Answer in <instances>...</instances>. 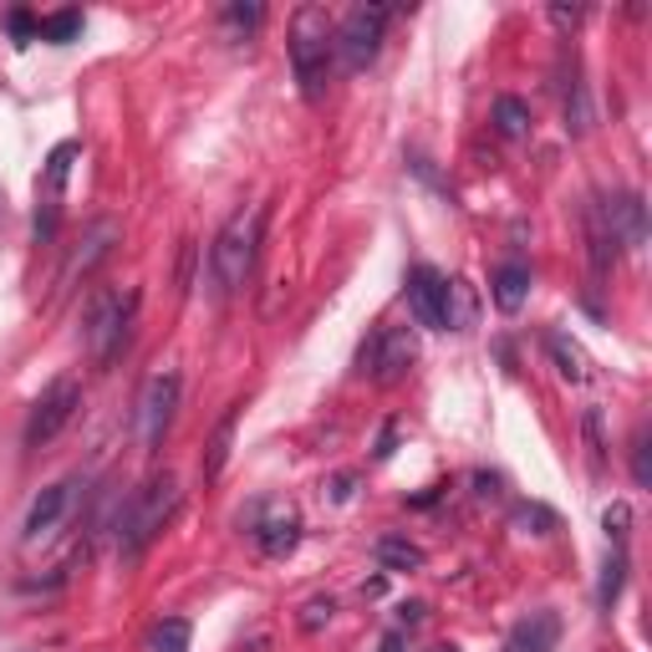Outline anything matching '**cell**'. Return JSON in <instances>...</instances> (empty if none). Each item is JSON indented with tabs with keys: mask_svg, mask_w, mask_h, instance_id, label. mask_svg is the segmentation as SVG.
<instances>
[{
	"mask_svg": "<svg viewBox=\"0 0 652 652\" xmlns=\"http://www.w3.org/2000/svg\"><path fill=\"white\" fill-rule=\"evenodd\" d=\"M332 56H336V26L321 6H301L291 15V72L301 82V97L321 103L332 87Z\"/></svg>",
	"mask_w": 652,
	"mask_h": 652,
	"instance_id": "cell-1",
	"label": "cell"
},
{
	"mask_svg": "<svg viewBox=\"0 0 652 652\" xmlns=\"http://www.w3.org/2000/svg\"><path fill=\"white\" fill-rule=\"evenodd\" d=\"M260 235H266V210H260V204L229 214V225L214 235L210 270H214V296H220V301L245 291V280H250V270H255V255H260Z\"/></svg>",
	"mask_w": 652,
	"mask_h": 652,
	"instance_id": "cell-2",
	"label": "cell"
},
{
	"mask_svg": "<svg viewBox=\"0 0 652 652\" xmlns=\"http://www.w3.org/2000/svg\"><path fill=\"white\" fill-rule=\"evenodd\" d=\"M179 510V480H173L169 469L153 474L143 490L133 494V505H128V520H122V535H118V551L122 560H138L148 551V541L169 525V515Z\"/></svg>",
	"mask_w": 652,
	"mask_h": 652,
	"instance_id": "cell-3",
	"label": "cell"
},
{
	"mask_svg": "<svg viewBox=\"0 0 652 652\" xmlns=\"http://www.w3.org/2000/svg\"><path fill=\"white\" fill-rule=\"evenodd\" d=\"M133 307L138 296L133 291H97L82 311V346L93 362H113L128 342V327H133Z\"/></svg>",
	"mask_w": 652,
	"mask_h": 652,
	"instance_id": "cell-4",
	"label": "cell"
},
{
	"mask_svg": "<svg viewBox=\"0 0 652 652\" xmlns=\"http://www.w3.org/2000/svg\"><path fill=\"white\" fill-rule=\"evenodd\" d=\"M387 6H352L346 21L336 26V52H342L346 72H367L383 52V31H387Z\"/></svg>",
	"mask_w": 652,
	"mask_h": 652,
	"instance_id": "cell-5",
	"label": "cell"
},
{
	"mask_svg": "<svg viewBox=\"0 0 652 652\" xmlns=\"http://www.w3.org/2000/svg\"><path fill=\"white\" fill-rule=\"evenodd\" d=\"M82 408V387L72 377H56V383L41 387V398L31 403L26 413V449H41V443H52L62 428L72 424V413Z\"/></svg>",
	"mask_w": 652,
	"mask_h": 652,
	"instance_id": "cell-6",
	"label": "cell"
},
{
	"mask_svg": "<svg viewBox=\"0 0 652 652\" xmlns=\"http://www.w3.org/2000/svg\"><path fill=\"white\" fill-rule=\"evenodd\" d=\"M408 307L418 317V327L428 332H453V286L434 266L408 270Z\"/></svg>",
	"mask_w": 652,
	"mask_h": 652,
	"instance_id": "cell-7",
	"label": "cell"
},
{
	"mask_svg": "<svg viewBox=\"0 0 652 652\" xmlns=\"http://www.w3.org/2000/svg\"><path fill=\"white\" fill-rule=\"evenodd\" d=\"M173 408H179V373H153L138 398V434H143V449H159L163 434L173 424Z\"/></svg>",
	"mask_w": 652,
	"mask_h": 652,
	"instance_id": "cell-8",
	"label": "cell"
},
{
	"mask_svg": "<svg viewBox=\"0 0 652 652\" xmlns=\"http://www.w3.org/2000/svg\"><path fill=\"white\" fill-rule=\"evenodd\" d=\"M77 474L72 480H56V484H46V490L31 500V510H26V525H21V541L26 546H36V541H46V535L62 525V515L72 510V494H77Z\"/></svg>",
	"mask_w": 652,
	"mask_h": 652,
	"instance_id": "cell-9",
	"label": "cell"
},
{
	"mask_svg": "<svg viewBox=\"0 0 652 652\" xmlns=\"http://www.w3.org/2000/svg\"><path fill=\"white\" fill-rule=\"evenodd\" d=\"M118 220H97L87 235H82V245H77V255L67 260V270H62V286H77L82 276H93L97 266H103L107 255H113V245H118Z\"/></svg>",
	"mask_w": 652,
	"mask_h": 652,
	"instance_id": "cell-10",
	"label": "cell"
},
{
	"mask_svg": "<svg viewBox=\"0 0 652 652\" xmlns=\"http://www.w3.org/2000/svg\"><path fill=\"white\" fill-rule=\"evenodd\" d=\"M362 362H373L377 383H398V377H408L413 362H418V346H413L408 332H383L373 346V357H362Z\"/></svg>",
	"mask_w": 652,
	"mask_h": 652,
	"instance_id": "cell-11",
	"label": "cell"
},
{
	"mask_svg": "<svg viewBox=\"0 0 652 652\" xmlns=\"http://www.w3.org/2000/svg\"><path fill=\"white\" fill-rule=\"evenodd\" d=\"M296 541H301V515H296L291 505H270L266 520L255 525V546L266 551V556H291Z\"/></svg>",
	"mask_w": 652,
	"mask_h": 652,
	"instance_id": "cell-12",
	"label": "cell"
},
{
	"mask_svg": "<svg viewBox=\"0 0 652 652\" xmlns=\"http://www.w3.org/2000/svg\"><path fill=\"white\" fill-rule=\"evenodd\" d=\"M560 638V617L556 612H531L525 622L510 632V648L505 652H551Z\"/></svg>",
	"mask_w": 652,
	"mask_h": 652,
	"instance_id": "cell-13",
	"label": "cell"
},
{
	"mask_svg": "<svg viewBox=\"0 0 652 652\" xmlns=\"http://www.w3.org/2000/svg\"><path fill=\"white\" fill-rule=\"evenodd\" d=\"M235 428H241V403L220 418V428H214V439H210V449H204V459H200V474H204V484H214L220 474H225V464H229V449H235Z\"/></svg>",
	"mask_w": 652,
	"mask_h": 652,
	"instance_id": "cell-14",
	"label": "cell"
},
{
	"mask_svg": "<svg viewBox=\"0 0 652 652\" xmlns=\"http://www.w3.org/2000/svg\"><path fill=\"white\" fill-rule=\"evenodd\" d=\"M490 291H494V307H500V311H510V317H515V311L525 307V296H531V270H525V266H515V260H510V266H500V270H494Z\"/></svg>",
	"mask_w": 652,
	"mask_h": 652,
	"instance_id": "cell-15",
	"label": "cell"
},
{
	"mask_svg": "<svg viewBox=\"0 0 652 652\" xmlns=\"http://www.w3.org/2000/svg\"><path fill=\"white\" fill-rule=\"evenodd\" d=\"M373 556L383 571H424V546H413L408 535H383Z\"/></svg>",
	"mask_w": 652,
	"mask_h": 652,
	"instance_id": "cell-16",
	"label": "cell"
},
{
	"mask_svg": "<svg viewBox=\"0 0 652 652\" xmlns=\"http://www.w3.org/2000/svg\"><path fill=\"white\" fill-rule=\"evenodd\" d=\"M586 235H591V266L607 270L622 255V245H617L612 225H607V214H601V204H591V214H586Z\"/></svg>",
	"mask_w": 652,
	"mask_h": 652,
	"instance_id": "cell-17",
	"label": "cell"
},
{
	"mask_svg": "<svg viewBox=\"0 0 652 652\" xmlns=\"http://www.w3.org/2000/svg\"><path fill=\"white\" fill-rule=\"evenodd\" d=\"M551 357H556V367H560V377H566V383H586V377H591V362H586V352L566 332L551 336Z\"/></svg>",
	"mask_w": 652,
	"mask_h": 652,
	"instance_id": "cell-18",
	"label": "cell"
},
{
	"mask_svg": "<svg viewBox=\"0 0 652 652\" xmlns=\"http://www.w3.org/2000/svg\"><path fill=\"white\" fill-rule=\"evenodd\" d=\"M494 128H500V133L505 138H525L531 133V107L520 103V97H494Z\"/></svg>",
	"mask_w": 652,
	"mask_h": 652,
	"instance_id": "cell-19",
	"label": "cell"
},
{
	"mask_svg": "<svg viewBox=\"0 0 652 652\" xmlns=\"http://www.w3.org/2000/svg\"><path fill=\"white\" fill-rule=\"evenodd\" d=\"M622 581H627V551L617 546L612 556H607V566H601V586H597V601L612 612V601L622 597Z\"/></svg>",
	"mask_w": 652,
	"mask_h": 652,
	"instance_id": "cell-20",
	"label": "cell"
},
{
	"mask_svg": "<svg viewBox=\"0 0 652 652\" xmlns=\"http://www.w3.org/2000/svg\"><path fill=\"white\" fill-rule=\"evenodd\" d=\"M148 652H189V622L184 617H163L148 638Z\"/></svg>",
	"mask_w": 652,
	"mask_h": 652,
	"instance_id": "cell-21",
	"label": "cell"
},
{
	"mask_svg": "<svg viewBox=\"0 0 652 652\" xmlns=\"http://www.w3.org/2000/svg\"><path fill=\"white\" fill-rule=\"evenodd\" d=\"M36 31L52 41V46H67V41L82 31V15H77V11H62V15H52V21H41Z\"/></svg>",
	"mask_w": 652,
	"mask_h": 652,
	"instance_id": "cell-22",
	"label": "cell"
},
{
	"mask_svg": "<svg viewBox=\"0 0 652 652\" xmlns=\"http://www.w3.org/2000/svg\"><path fill=\"white\" fill-rule=\"evenodd\" d=\"M515 531H525V535H551V531H556V515H551L546 505H520V510H515Z\"/></svg>",
	"mask_w": 652,
	"mask_h": 652,
	"instance_id": "cell-23",
	"label": "cell"
},
{
	"mask_svg": "<svg viewBox=\"0 0 652 652\" xmlns=\"http://www.w3.org/2000/svg\"><path fill=\"white\" fill-rule=\"evenodd\" d=\"M566 128H571V133H586V128H591V103H586L581 82H571V97H566Z\"/></svg>",
	"mask_w": 652,
	"mask_h": 652,
	"instance_id": "cell-24",
	"label": "cell"
},
{
	"mask_svg": "<svg viewBox=\"0 0 652 652\" xmlns=\"http://www.w3.org/2000/svg\"><path fill=\"white\" fill-rule=\"evenodd\" d=\"M601 531H607V541H612V546H622L627 531H632V510H627V500L607 505V515H601Z\"/></svg>",
	"mask_w": 652,
	"mask_h": 652,
	"instance_id": "cell-25",
	"label": "cell"
},
{
	"mask_svg": "<svg viewBox=\"0 0 652 652\" xmlns=\"http://www.w3.org/2000/svg\"><path fill=\"white\" fill-rule=\"evenodd\" d=\"M72 159H77V143H62V148H56V153H52V163H46V189H52V194H56V189H62V184H67Z\"/></svg>",
	"mask_w": 652,
	"mask_h": 652,
	"instance_id": "cell-26",
	"label": "cell"
},
{
	"mask_svg": "<svg viewBox=\"0 0 652 652\" xmlns=\"http://www.w3.org/2000/svg\"><path fill=\"white\" fill-rule=\"evenodd\" d=\"M260 21H266V11H260V6H225V26L241 31V36H250Z\"/></svg>",
	"mask_w": 652,
	"mask_h": 652,
	"instance_id": "cell-27",
	"label": "cell"
},
{
	"mask_svg": "<svg viewBox=\"0 0 652 652\" xmlns=\"http://www.w3.org/2000/svg\"><path fill=\"white\" fill-rule=\"evenodd\" d=\"M581 428H586V443H591V459H607V443H601V418H597V408H586L581 413Z\"/></svg>",
	"mask_w": 652,
	"mask_h": 652,
	"instance_id": "cell-28",
	"label": "cell"
},
{
	"mask_svg": "<svg viewBox=\"0 0 652 652\" xmlns=\"http://www.w3.org/2000/svg\"><path fill=\"white\" fill-rule=\"evenodd\" d=\"M632 480L638 484H652V469H648V428L632 439Z\"/></svg>",
	"mask_w": 652,
	"mask_h": 652,
	"instance_id": "cell-29",
	"label": "cell"
},
{
	"mask_svg": "<svg viewBox=\"0 0 652 652\" xmlns=\"http://www.w3.org/2000/svg\"><path fill=\"white\" fill-rule=\"evenodd\" d=\"M332 612H336V601H332V597L307 601V617H301V627H307V632H317L321 622H332Z\"/></svg>",
	"mask_w": 652,
	"mask_h": 652,
	"instance_id": "cell-30",
	"label": "cell"
},
{
	"mask_svg": "<svg viewBox=\"0 0 652 652\" xmlns=\"http://www.w3.org/2000/svg\"><path fill=\"white\" fill-rule=\"evenodd\" d=\"M52 235H56V204H41V214H36V245L52 241Z\"/></svg>",
	"mask_w": 652,
	"mask_h": 652,
	"instance_id": "cell-31",
	"label": "cell"
},
{
	"mask_svg": "<svg viewBox=\"0 0 652 652\" xmlns=\"http://www.w3.org/2000/svg\"><path fill=\"white\" fill-rule=\"evenodd\" d=\"M581 6H551V21H556V26H576V21H581Z\"/></svg>",
	"mask_w": 652,
	"mask_h": 652,
	"instance_id": "cell-32",
	"label": "cell"
},
{
	"mask_svg": "<svg viewBox=\"0 0 652 652\" xmlns=\"http://www.w3.org/2000/svg\"><path fill=\"white\" fill-rule=\"evenodd\" d=\"M31 31H36V26H31V15H26V11H15V15H11V36H15V41H26Z\"/></svg>",
	"mask_w": 652,
	"mask_h": 652,
	"instance_id": "cell-33",
	"label": "cell"
},
{
	"mask_svg": "<svg viewBox=\"0 0 652 652\" xmlns=\"http://www.w3.org/2000/svg\"><path fill=\"white\" fill-rule=\"evenodd\" d=\"M393 443H398V434H393V428H383V439H377V459H387V453H393Z\"/></svg>",
	"mask_w": 652,
	"mask_h": 652,
	"instance_id": "cell-34",
	"label": "cell"
},
{
	"mask_svg": "<svg viewBox=\"0 0 652 652\" xmlns=\"http://www.w3.org/2000/svg\"><path fill=\"white\" fill-rule=\"evenodd\" d=\"M474 484H480V494H500V474H480Z\"/></svg>",
	"mask_w": 652,
	"mask_h": 652,
	"instance_id": "cell-35",
	"label": "cell"
},
{
	"mask_svg": "<svg viewBox=\"0 0 652 652\" xmlns=\"http://www.w3.org/2000/svg\"><path fill=\"white\" fill-rule=\"evenodd\" d=\"M383 652H403V632H387V642H383Z\"/></svg>",
	"mask_w": 652,
	"mask_h": 652,
	"instance_id": "cell-36",
	"label": "cell"
}]
</instances>
